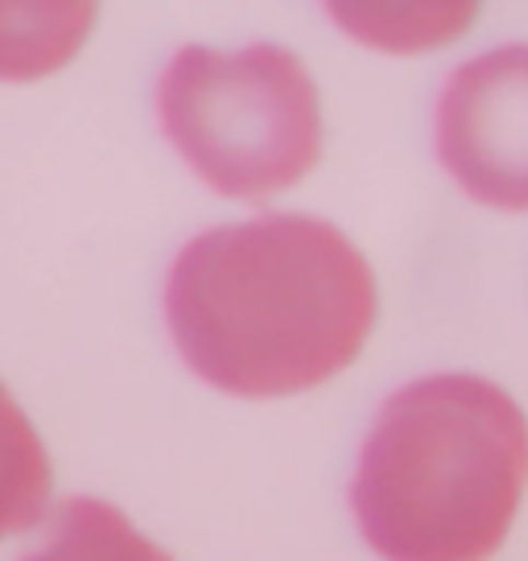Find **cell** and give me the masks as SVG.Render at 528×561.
Masks as SVG:
<instances>
[{"label":"cell","mask_w":528,"mask_h":561,"mask_svg":"<svg viewBox=\"0 0 528 561\" xmlns=\"http://www.w3.org/2000/svg\"><path fill=\"white\" fill-rule=\"evenodd\" d=\"M471 4H417V9H392V4H331V18H338L343 30L364 37L384 50H417L441 37H455L467 30Z\"/></svg>","instance_id":"ba28073f"},{"label":"cell","mask_w":528,"mask_h":561,"mask_svg":"<svg viewBox=\"0 0 528 561\" xmlns=\"http://www.w3.org/2000/svg\"><path fill=\"white\" fill-rule=\"evenodd\" d=\"M434 149L462 194L528 210V42H508L450 70L434 107Z\"/></svg>","instance_id":"277c9868"},{"label":"cell","mask_w":528,"mask_h":561,"mask_svg":"<svg viewBox=\"0 0 528 561\" xmlns=\"http://www.w3.org/2000/svg\"><path fill=\"white\" fill-rule=\"evenodd\" d=\"M50 458L34 421L0 385V537L34 528L50 504Z\"/></svg>","instance_id":"52a82bcc"},{"label":"cell","mask_w":528,"mask_h":561,"mask_svg":"<svg viewBox=\"0 0 528 561\" xmlns=\"http://www.w3.org/2000/svg\"><path fill=\"white\" fill-rule=\"evenodd\" d=\"M158 116L182 161L228 198L289 191L322 153L314 79L277 42L182 46L161 70Z\"/></svg>","instance_id":"3957f363"},{"label":"cell","mask_w":528,"mask_h":561,"mask_svg":"<svg viewBox=\"0 0 528 561\" xmlns=\"http://www.w3.org/2000/svg\"><path fill=\"white\" fill-rule=\"evenodd\" d=\"M528 488V417L471 371L397 388L371 421L352 512L384 561H487Z\"/></svg>","instance_id":"7a4b0ae2"},{"label":"cell","mask_w":528,"mask_h":561,"mask_svg":"<svg viewBox=\"0 0 528 561\" xmlns=\"http://www.w3.org/2000/svg\"><path fill=\"white\" fill-rule=\"evenodd\" d=\"M182 359L231 397H285L331 380L364 351L376 277L314 215H261L194 236L165 280Z\"/></svg>","instance_id":"6da1fadb"},{"label":"cell","mask_w":528,"mask_h":561,"mask_svg":"<svg viewBox=\"0 0 528 561\" xmlns=\"http://www.w3.org/2000/svg\"><path fill=\"white\" fill-rule=\"evenodd\" d=\"M95 9L83 0L0 4V79L25 83L67 67L88 42Z\"/></svg>","instance_id":"5b68a950"},{"label":"cell","mask_w":528,"mask_h":561,"mask_svg":"<svg viewBox=\"0 0 528 561\" xmlns=\"http://www.w3.org/2000/svg\"><path fill=\"white\" fill-rule=\"evenodd\" d=\"M21 561H174L165 549L141 537L120 508L104 500L74 495L58 504L46 537Z\"/></svg>","instance_id":"8992f818"}]
</instances>
